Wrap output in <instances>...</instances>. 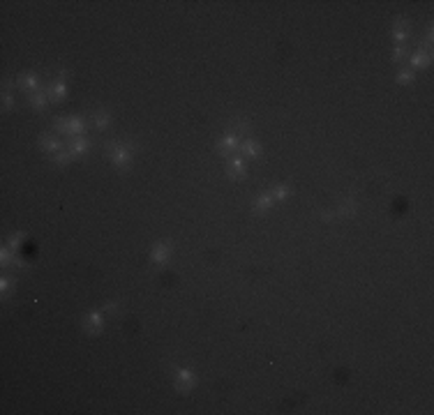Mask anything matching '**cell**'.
I'll use <instances>...</instances> for the list:
<instances>
[{
	"instance_id": "3",
	"label": "cell",
	"mask_w": 434,
	"mask_h": 415,
	"mask_svg": "<svg viewBox=\"0 0 434 415\" xmlns=\"http://www.w3.org/2000/svg\"><path fill=\"white\" fill-rule=\"evenodd\" d=\"M173 376H176V388L180 390V392H189V390L196 385V376L189 369L176 367V369H173Z\"/></svg>"
},
{
	"instance_id": "10",
	"label": "cell",
	"mask_w": 434,
	"mask_h": 415,
	"mask_svg": "<svg viewBox=\"0 0 434 415\" xmlns=\"http://www.w3.org/2000/svg\"><path fill=\"white\" fill-rule=\"evenodd\" d=\"M273 203H275V198H273V194L268 192V194H261L257 201H254V208H252V210L257 212V215H264L268 208H273Z\"/></svg>"
},
{
	"instance_id": "8",
	"label": "cell",
	"mask_w": 434,
	"mask_h": 415,
	"mask_svg": "<svg viewBox=\"0 0 434 415\" xmlns=\"http://www.w3.org/2000/svg\"><path fill=\"white\" fill-rule=\"evenodd\" d=\"M65 92H67V86H65V81H54L49 88H46V95L51 102H60L65 97Z\"/></svg>"
},
{
	"instance_id": "1",
	"label": "cell",
	"mask_w": 434,
	"mask_h": 415,
	"mask_svg": "<svg viewBox=\"0 0 434 415\" xmlns=\"http://www.w3.org/2000/svg\"><path fill=\"white\" fill-rule=\"evenodd\" d=\"M134 148H136V145H134L132 141H127V143L111 141V143H107V155H109V159L113 162V166L127 171V168H130V162H132Z\"/></svg>"
},
{
	"instance_id": "26",
	"label": "cell",
	"mask_w": 434,
	"mask_h": 415,
	"mask_svg": "<svg viewBox=\"0 0 434 415\" xmlns=\"http://www.w3.org/2000/svg\"><path fill=\"white\" fill-rule=\"evenodd\" d=\"M102 311H104V314H115V311H118V302H109V305H104V307H102Z\"/></svg>"
},
{
	"instance_id": "4",
	"label": "cell",
	"mask_w": 434,
	"mask_h": 415,
	"mask_svg": "<svg viewBox=\"0 0 434 415\" xmlns=\"http://www.w3.org/2000/svg\"><path fill=\"white\" fill-rule=\"evenodd\" d=\"M171 252H173L171 242H157L151 252V261L155 265H167L169 258H171Z\"/></svg>"
},
{
	"instance_id": "21",
	"label": "cell",
	"mask_w": 434,
	"mask_h": 415,
	"mask_svg": "<svg viewBox=\"0 0 434 415\" xmlns=\"http://www.w3.org/2000/svg\"><path fill=\"white\" fill-rule=\"evenodd\" d=\"M337 212H340V215H354V212H356V201H354V198L344 201V203L340 205V210H337Z\"/></svg>"
},
{
	"instance_id": "15",
	"label": "cell",
	"mask_w": 434,
	"mask_h": 415,
	"mask_svg": "<svg viewBox=\"0 0 434 415\" xmlns=\"http://www.w3.org/2000/svg\"><path fill=\"white\" fill-rule=\"evenodd\" d=\"M393 37H395V42H397V44H404V42H407V37H409V23H407V21H399L397 26H395Z\"/></svg>"
},
{
	"instance_id": "13",
	"label": "cell",
	"mask_w": 434,
	"mask_h": 415,
	"mask_svg": "<svg viewBox=\"0 0 434 415\" xmlns=\"http://www.w3.org/2000/svg\"><path fill=\"white\" fill-rule=\"evenodd\" d=\"M93 125H95V129H99V132H104L109 125H111V115H109V111H97V113L93 115Z\"/></svg>"
},
{
	"instance_id": "6",
	"label": "cell",
	"mask_w": 434,
	"mask_h": 415,
	"mask_svg": "<svg viewBox=\"0 0 434 415\" xmlns=\"http://www.w3.org/2000/svg\"><path fill=\"white\" fill-rule=\"evenodd\" d=\"M104 311H93V314H88L86 316V321H83V327L88 330V332H99L102 330V325H104Z\"/></svg>"
},
{
	"instance_id": "12",
	"label": "cell",
	"mask_w": 434,
	"mask_h": 415,
	"mask_svg": "<svg viewBox=\"0 0 434 415\" xmlns=\"http://www.w3.org/2000/svg\"><path fill=\"white\" fill-rule=\"evenodd\" d=\"M247 171H245V162L240 157H233L229 162V178H245Z\"/></svg>"
},
{
	"instance_id": "22",
	"label": "cell",
	"mask_w": 434,
	"mask_h": 415,
	"mask_svg": "<svg viewBox=\"0 0 434 415\" xmlns=\"http://www.w3.org/2000/svg\"><path fill=\"white\" fill-rule=\"evenodd\" d=\"M26 240V233H14L12 238H9V242H7V247L9 249H19L21 247V242Z\"/></svg>"
},
{
	"instance_id": "5",
	"label": "cell",
	"mask_w": 434,
	"mask_h": 415,
	"mask_svg": "<svg viewBox=\"0 0 434 415\" xmlns=\"http://www.w3.org/2000/svg\"><path fill=\"white\" fill-rule=\"evenodd\" d=\"M238 148H240L238 134H233V132H226V136H224V139L217 143V150H220V155H229V152H236Z\"/></svg>"
},
{
	"instance_id": "16",
	"label": "cell",
	"mask_w": 434,
	"mask_h": 415,
	"mask_svg": "<svg viewBox=\"0 0 434 415\" xmlns=\"http://www.w3.org/2000/svg\"><path fill=\"white\" fill-rule=\"evenodd\" d=\"M46 102H49V95H46V92H33L30 99H28V104L33 106V108H37V111H42L46 106Z\"/></svg>"
},
{
	"instance_id": "23",
	"label": "cell",
	"mask_w": 434,
	"mask_h": 415,
	"mask_svg": "<svg viewBox=\"0 0 434 415\" xmlns=\"http://www.w3.org/2000/svg\"><path fill=\"white\" fill-rule=\"evenodd\" d=\"M14 282H17V279H12V277H2V282H0V291L7 293L9 289L14 286Z\"/></svg>"
},
{
	"instance_id": "17",
	"label": "cell",
	"mask_w": 434,
	"mask_h": 415,
	"mask_svg": "<svg viewBox=\"0 0 434 415\" xmlns=\"http://www.w3.org/2000/svg\"><path fill=\"white\" fill-rule=\"evenodd\" d=\"M240 150L245 152L247 157H261V145H259L257 141H252V139L243 143V145H240Z\"/></svg>"
},
{
	"instance_id": "14",
	"label": "cell",
	"mask_w": 434,
	"mask_h": 415,
	"mask_svg": "<svg viewBox=\"0 0 434 415\" xmlns=\"http://www.w3.org/2000/svg\"><path fill=\"white\" fill-rule=\"evenodd\" d=\"M19 86H21V88H26V90H37V86H39L37 74H33V72L21 74V76H19Z\"/></svg>"
},
{
	"instance_id": "7",
	"label": "cell",
	"mask_w": 434,
	"mask_h": 415,
	"mask_svg": "<svg viewBox=\"0 0 434 415\" xmlns=\"http://www.w3.org/2000/svg\"><path fill=\"white\" fill-rule=\"evenodd\" d=\"M430 49H418L414 55H411V67L414 70H425L427 65H430Z\"/></svg>"
},
{
	"instance_id": "9",
	"label": "cell",
	"mask_w": 434,
	"mask_h": 415,
	"mask_svg": "<svg viewBox=\"0 0 434 415\" xmlns=\"http://www.w3.org/2000/svg\"><path fill=\"white\" fill-rule=\"evenodd\" d=\"M67 150L76 157V155H83V152L90 150V141L88 139H83V136H76V139H72V143L67 145Z\"/></svg>"
},
{
	"instance_id": "11",
	"label": "cell",
	"mask_w": 434,
	"mask_h": 415,
	"mask_svg": "<svg viewBox=\"0 0 434 415\" xmlns=\"http://www.w3.org/2000/svg\"><path fill=\"white\" fill-rule=\"evenodd\" d=\"M39 143H42V148H44L46 152H51V155L62 150V143L58 141V139H54V136H49V134H42V136H39Z\"/></svg>"
},
{
	"instance_id": "19",
	"label": "cell",
	"mask_w": 434,
	"mask_h": 415,
	"mask_svg": "<svg viewBox=\"0 0 434 415\" xmlns=\"http://www.w3.org/2000/svg\"><path fill=\"white\" fill-rule=\"evenodd\" d=\"M397 83H402V86H409V83H414V72L411 70H402L397 74Z\"/></svg>"
},
{
	"instance_id": "18",
	"label": "cell",
	"mask_w": 434,
	"mask_h": 415,
	"mask_svg": "<svg viewBox=\"0 0 434 415\" xmlns=\"http://www.w3.org/2000/svg\"><path fill=\"white\" fill-rule=\"evenodd\" d=\"M270 194H273L275 201H282V198H286V196L291 194V189H289L286 185H277V187H273V192H270Z\"/></svg>"
},
{
	"instance_id": "2",
	"label": "cell",
	"mask_w": 434,
	"mask_h": 415,
	"mask_svg": "<svg viewBox=\"0 0 434 415\" xmlns=\"http://www.w3.org/2000/svg\"><path fill=\"white\" fill-rule=\"evenodd\" d=\"M83 127H86V123H83L81 118H60V120H56V132L67 134L70 139L81 136V134H83Z\"/></svg>"
},
{
	"instance_id": "25",
	"label": "cell",
	"mask_w": 434,
	"mask_h": 415,
	"mask_svg": "<svg viewBox=\"0 0 434 415\" xmlns=\"http://www.w3.org/2000/svg\"><path fill=\"white\" fill-rule=\"evenodd\" d=\"M399 58H404V44H397L395 46V53H393V60L399 62Z\"/></svg>"
},
{
	"instance_id": "24",
	"label": "cell",
	"mask_w": 434,
	"mask_h": 415,
	"mask_svg": "<svg viewBox=\"0 0 434 415\" xmlns=\"http://www.w3.org/2000/svg\"><path fill=\"white\" fill-rule=\"evenodd\" d=\"M12 102H14V95H12L9 90H5V92H2V106H5V108H9V106H12Z\"/></svg>"
},
{
	"instance_id": "20",
	"label": "cell",
	"mask_w": 434,
	"mask_h": 415,
	"mask_svg": "<svg viewBox=\"0 0 434 415\" xmlns=\"http://www.w3.org/2000/svg\"><path fill=\"white\" fill-rule=\"evenodd\" d=\"M72 157H74V155H72L70 150H58L54 155V162H56V164H67Z\"/></svg>"
},
{
	"instance_id": "27",
	"label": "cell",
	"mask_w": 434,
	"mask_h": 415,
	"mask_svg": "<svg viewBox=\"0 0 434 415\" xmlns=\"http://www.w3.org/2000/svg\"><path fill=\"white\" fill-rule=\"evenodd\" d=\"M321 219H323V221H330V219H335V212H323V215H321Z\"/></svg>"
}]
</instances>
